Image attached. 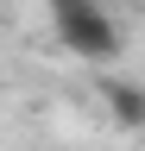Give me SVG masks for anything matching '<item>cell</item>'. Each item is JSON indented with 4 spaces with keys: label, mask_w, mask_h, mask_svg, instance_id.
I'll list each match as a JSON object with an SVG mask.
<instances>
[{
    "label": "cell",
    "mask_w": 145,
    "mask_h": 151,
    "mask_svg": "<svg viewBox=\"0 0 145 151\" xmlns=\"http://www.w3.org/2000/svg\"><path fill=\"white\" fill-rule=\"evenodd\" d=\"M50 25H57V38H63L69 57H88V63L120 57V25L107 19L101 0H95V6H63V13H50Z\"/></svg>",
    "instance_id": "cell-1"
},
{
    "label": "cell",
    "mask_w": 145,
    "mask_h": 151,
    "mask_svg": "<svg viewBox=\"0 0 145 151\" xmlns=\"http://www.w3.org/2000/svg\"><path fill=\"white\" fill-rule=\"evenodd\" d=\"M101 101H107V113H114V126L145 132V82H126V76H114V82H101Z\"/></svg>",
    "instance_id": "cell-2"
},
{
    "label": "cell",
    "mask_w": 145,
    "mask_h": 151,
    "mask_svg": "<svg viewBox=\"0 0 145 151\" xmlns=\"http://www.w3.org/2000/svg\"><path fill=\"white\" fill-rule=\"evenodd\" d=\"M50 13H63V6H95V0H44Z\"/></svg>",
    "instance_id": "cell-3"
}]
</instances>
